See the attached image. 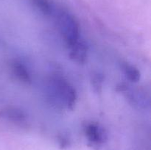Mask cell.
I'll return each mask as SVG.
<instances>
[{"label":"cell","mask_w":151,"mask_h":150,"mask_svg":"<svg viewBox=\"0 0 151 150\" xmlns=\"http://www.w3.org/2000/svg\"><path fill=\"white\" fill-rule=\"evenodd\" d=\"M49 89L53 99L69 110H73L77 101L75 88L61 77H52L49 82Z\"/></svg>","instance_id":"cell-1"},{"label":"cell","mask_w":151,"mask_h":150,"mask_svg":"<svg viewBox=\"0 0 151 150\" xmlns=\"http://www.w3.org/2000/svg\"><path fill=\"white\" fill-rule=\"evenodd\" d=\"M11 71L13 76L19 81L24 84L32 83V76L30 72L24 64L19 61H15L11 65Z\"/></svg>","instance_id":"cell-5"},{"label":"cell","mask_w":151,"mask_h":150,"mask_svg":"<svg viewBox=\"0 0 151 150\" xmlns=\"http://www.w3.org/2000/svg\"><path fill=\"white\" fill-rule=\"evenodd\" d=\"M86 136L93 146H100L107 141V133L102 126L94 123L88 124L84 128Z\"/></svg>","instance_id":"cell-3"},{"label":"cell","mask_w":151,"mask_h":150,"mask_svg":"<svg viewBox=\"0 0 151 150\" xmlns=\"http://www.w3.org/2000/svg\"><path fill=\"white\" fill-rule=\"evenodd\" d=\"M122 70L125 74V76L131 82H137L140 79L141 74H140L139 71L134 66L128 64V63H125L122 66Z\"/></svg>","instance_id":"cell-7"},{"label":"cell","mask_w":151,"mask_h":150,"mask_svg":"<svg viewBox=\"0 0 151 150\" xmlns=\"http://www.w3.org/2000/svg\"><path fill=\"white\" fill-rule=\"evenodd\" d=\"M103 81H104V79H103V76L101 74L95 72L91 75V85H92L93 89L96 93L101 92L102 88H103Z\"/></svg>","instance_id":"cell-9"},{"label":"cell","mask_w":151,"mask_h":150,"mask_svg":"<svg viewBox=\"0 0 151 150\" xmlns=\"http://www.w3.org/2000/svg\"><path fill=\"white\" fill-rule=\"evenodd\" d=\"M4 115L5 116V117L14 122H20L21 123L26 120V116L22 110L15 108L8 109V110H5Z\"/></svg>","instance_id":"cell-8"},{"label":"cell","mask_w":151,"mask_h":150,"mask_svg":"<svg viewBox=\"0 0 151 150\" xmlns=\"http://www.w3.org/2000/svg\"><path fill=\"white\" fill-rule=\"evenodd\" d=\"M31 2L45 16H51L55 13V5L50 0H31Z\"/></svg>","instance_id":"cell-6"},{"label":"cell","mask_w":151,"mask_h":150,"mask_svg":"<svg viewBox=\"0 0 151 150\" xmlns=\"http://www.w3.org/2000/svg\"><path fill=\"white\" fill-rule=\"evenodd\" d=\"M69 48H70L69 56L72 60L78 63H85L87 58L88 47L84 41L80 39L76 44Z\"/></svg>","instance_id":"cell-4"},{"label":"cell","mask_w":151,"mask_h":150,"mask_svg":"<svg viewBox=\"0 0 151 150\" xmlns=\"http://www.w3.org/2000/svg\"><path fill=\"white\" fill-rule=\"evenodd\" d=\"M56 14V21L58 28L69 47L76 44L80 38V26L75 16L64 10L58 11Z\"/></svg>","instance_id":"cell-2"}]
</instances>
